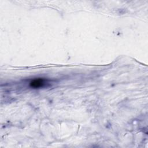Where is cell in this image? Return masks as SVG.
I'll return each instance as SVG.
<instances>
[{"mask_svg": "<svg viewBox=\"0 0 148 148\" xmlns=\"http://www.w3.org/2000/svg\"><path fill=\"white\" fill-rule=\"evenodd\" d=\"M46 83H47L46 79L43 78H36L30 82L29 86L34 88H38L44 87Z\"/></svg>", "mask_w": 148, "mask_h": 148, "instance_id": "cell-1", "label": "cell"}]
</instances>
